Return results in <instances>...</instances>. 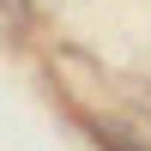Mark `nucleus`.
<instances>
[{
    "label": "nucleus",
    "instance_id": "f03ea898",
    "mask_svg": "<svg viewBox=\"0 0 151 151\" xmlns=\"http://www.w3.org/2000/svg\"><path fill=\"white\" fill-rule=\"evenodd\" d=\"M30 24V0H0V36H24Z\"/></svg>",
    "mask_w": 151,
    "mask_h": 151
},
{
    "label": "nucleus",
    "instance_id": "f257e3e1",
    "mask_svg": "<svg viewBox=\"0 0 151 151\" xmlns=\"http://www.w3.org/2000/svg\"><path fill=\"white\" fill-rule=\"evenodd\" d=\"M85 133H91L97 151H151L139 133L127 127V121H109V115H85Z\"/></svg>",
    "mask_w": 151,
    "mask_h": 151
}]
</instances>
